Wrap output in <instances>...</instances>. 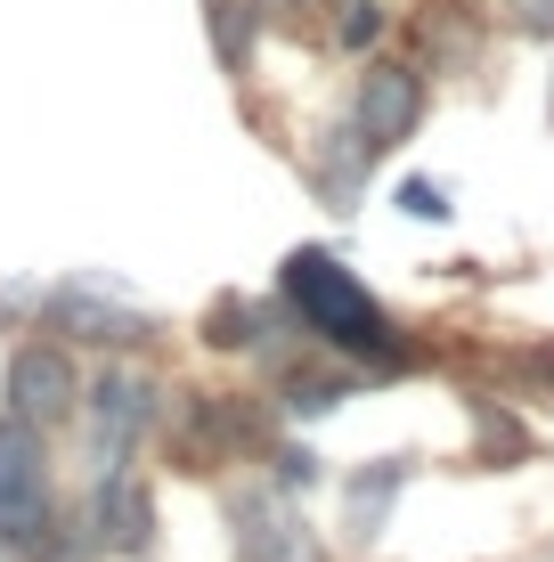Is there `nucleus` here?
Here are the masks:
<instances>
[{
	"label": "nucleus",
	"mask_w": 554,
	"mask_h": 562,
	"mask_svg": "<svg viewBox=\"0 0 554 562\" xmlns=\"http://www.w3.org/2000/svg\"><path fill=\"white\" fill-rule=\"evenodd\" d=\"M278 302H285V318H294L302 335H318V351L368 367L375 383L425 367V351L392 326V310L375 302L368 285H359L351 269L327 254V245H294V254L278 261Z\"/></svg>",
	"instance_id": "1"
},
{
	"label": "nucleus",
	"mask_w": 554,
	"mask_h": 562,
	"mask_svg": "<svg viewBox=\"0 0 554 562\" xmlns=\"http://www.w3.org/2000/svg\"><path fill=\"white\" fill-rule=\"evenodd\" d=\"M163 449L180 473H228L237 457L270 449V416L245 392H180L163 408Z\"/></svg>",
	"instance_id": "2"
},
{
	"label": "nucleus",
	"mask_w": 554,
	"mask_h": 562,
	"mask_svg": "<svg viewBox=\"0 0 554 562\" xmlns=\"http://www.w3.org/2000/svg\"><path fill=\"white\" fill-rule=\"evenodd\" d=\"M42 335H66L74 351H147V342L163 335V318L147 302H131L114 278H57L42 302Z\"/></svg>",
	"instance_id": "3"
},
{
	"label": "nucleus",
	"mask_w": 554,
	"mask_h": 562,
	"mask_svg": "<svg viewBox=\"0 0 554 562\" xmlns=\"http://www.w3.org/2000/svg\"><path fill=\"white\" fill-rule=\"evenodd\" d=\"M221 521H228V554L237 562H335V547L310 530V514H302L270 473L228 481L221 490Z\"/></svg>",
	"instance_id": "4"
},
{
	"label": "nucleus",
	"mask_w": 554,
	"mask_h": 562,
	"mask_svg": "<svg viewBox=\"0 0 554 562\" xmlns=\"http://www.w3.org/2000/svg\"><path fill=\"white\" fill-rule=\"evenodd\" d=\"M57 521V481H49V432L0 416V554L25 562Z\"/></svg>",
	"instance_id": "5"
},
{
	"label": "nucleus",
	"mask_w": 554,
	"mask_h": 562,
	"mask_svg": "<svg viewBox=\"0 0 554 562\" xmlns=\"http://www.w3.org/2000/svg\"><path fill=\"white\" fill-rule=\"evenodd\" d=\"M425 106H432V74L416 66V57H368L359 82H351V114H342V123H351L375 155H392L399 139H416Z\"/></svg>",
	"instance_id": "6"
},
{
	"label": "nucleus",
	"mask_w": 554,
	"mask_h": 562,
	"mask_svg": "<svg viewBox=\"0 0 554 562\" xmlns=\"http://www.w3.org/2000/svg\"><path fill=\"white\" fill-rule=\"evenodd\" d=\"M0 400L9 408L0 416H16V424H33V432H57V424H74L82 416V367H74L66 342H16L9 367H0Z\"/></svg>",
	"instance_id": "7"
},
{
	"label": "nucleus",
	"mask_w": 554,
	"mask_h": 562,
	"mask_svg": "<svg viewBox=\"0 0 554 562\" xmlns=\"http://www.w3.org/2000/svg\"><path fill=\"white\" fill-rule=\"evenodd\" d=\"M82 424H90V440H99V464H131V449L163 424V383L147 375V367L114 359L99 383H82Z\"/></svg>",
	"instance_id": "8"
},
{
	"label": "nucleus",
	"mask_w": 554,
	"mask_h": 562,
	"mask_svg": "<svg viewBox=\"0 0 554 562\" xmlns=\"http://www.w3.org/2000/svg\"><path fill=\"white\" fill-rule=\"evenodd\" d=\"M368 367H351V359H278V375H270V416H294V424H318V416H335L342 400H359L368 392Z\"/></svg>",
	"instance_id": "9"
},
{
	"label": "nucleus",
	"mask_w": 554,
	"mask_h": 562,
	"mask_svg": "<svg viewBox=\"0 0 554 562\" xmlns=\"http://www.w3.org/2000/svg\"><path fill=\"white\" fill-rule=\"evenodd\" d=\"M82 506H90V521H99L106 554H147V547H156V490H147L131 464H99Z\"/></svg>",
	"instance_id": "10"
},
{
	"label": "nucleus",
	"mask_w": 554,
	"mask_h": 562,
	"mask_svg": "<svg viewBox=\"0 0 554 562\" xmlns=\"http://www.w3.org/2000/svg\"><path fill=\"white\" fill-rule=\"evenodd\" d=\"M416 481V457H368V464H351V473L335 481V506H342V547H359L368 554L375 538H384V521L399 506V490Z\"/></svg>",
	"instance_id": "11"
},
{
	"label": "nucleus",
	"mask_w": 554,
	"mask_h": 562,
	"mask_svg": "<svg viewBox=\"0 0 554 562\" xmlns=\"http://www.w3.org/2000/svg\"><path fill=\"white\" fill-rule=\"evenodd\" d=\"M375 164H384V155L359 139L351 123L327 131V139H318V155H310V188H318V204H327V212H359V196H368V180H375Z\"/></svg>",
	"instance_id": "12"
},
{
	"label": "nucleus",
	"mask_w": 554,
	"mask_h": 562,
	"mask_svg": "<svg viewBox=\"0 0 554 562\" xmlns=\"http://www.w3.org/2000/svg\"><path fill=\"white\" fill-rule=\"evenodd\" d=\"M204 9V42H213L221 74L245 82L253 74V49H261V0H196Z\"/></svg>",
	"instance_id": "13"
},
{
	"label": "nucleus",
	"mask_w": 554,
	"mask_h": 562,
	"mask_svg": "<svg viewBox=\"0 0 554 562\" xmlns=\"http://www.w3.org/2000/svg\"><path fill=\"white\" fill-rule=\"evenodd\" d=\"M285 318V302H261V294H213L204 310V351H253L261 335Z\"/></svg>",
	"instance_id": "14"
},
{
	"label": "nucleus",
	"mask_w": 554,
	"mask_h": 562,
	"mask_svg": "<svg viewBox=\"0 0 554 562\" xmlns=\"http://www.w3.org/2000/svg\"><path fill=\"white\" fill-rule=\"evenodd\" d=\"M465 416L482 424V449H473V464H482V473H506L513 457H530L539 449V440H530V424H513L498 400H465Z\"/></svg>",
	"instance_id": "15"
},
{
	"label": "nucleus",
	"mask_w": 554,
	"mask_h": 562,
	"mask_svg": "<svg viewBox=\"0 0 554 562\" xmlns=\"http://www.w3.org/2000/svg\"><path fill=\"white\" fill-rule=\"evenodd\" d=\"M335 49L342 57H368L375 42H384V25H392V9H384V0H335Z\"/></svg>",
	"instance_id": "16"
},
{
	"label": "nucleus",
	"mask_w": 554,
	"mask_h": 562,
	"mask_svg": "<svg viewBox=\"0 0 554 562\" xmlns=\"http://www.w3.org/2000/svg\"><path fill=\"white\" fill-rule=\"evenodd\" d=\"M261 473L278 481L285 497H302V490H318V457L302 449V440H285V449H261Z\"/></svg>",
	"instance_id": "17"
},
{
	"label": "nucleus",
	"mask_w": 554,
	"mask_h": 562,
	"mask_svg": "<svg viewBox=\"0 0 554 562\" xmlns=\"http://www.w3.org/2000/svg\"><path fill=\"white\" fill-rule=\"evenodd\" d=\"M399 212H408V221H449V188L425 180V171H408V180H399Z\"/></svg>",
	"instance_id": "18"
},
{
	"label": "nucleus",
	"mask_w": 554,
	"mask_h": 562,
	"mask_svg": "<svg viewBox=\"0 0 554 562\" xmlns=\"http://www.w3.org/2000/svg\"><path fill=\"white\" fill-rule=\"evenodd\" d=\"M506 33H522V42H554V0H506Z\"/></svg>",
	"instance_id": "19"
},
{
	"label": "nucleus",
	"mask_w": 554,
	"mask_h": 562,
	"mask_svg": "<svg viewBox=\"0 0 554 562\" xmlns=\"http://www.w3.org/2000/svg\"><path fill=\"white\" fill-rule=\"evenodd\" d=\"M327 0H261V25H310Z\"/></svg>",
	"instance_id": "20"
},
{
	"label": "nucleus",
	"mask_w": 554,
	"mask_h": 562,
	"mask_svg": "<svg viewBox=\"0 0 554 562\" xmlns=\"http://www.w3.org/2000/svg\"><path fill=\"white\" fill-rule=\"evenodd\" d=\"M506 367H513V375H539V383H554V342H530V351H513Z\"/></svg>",
	"instance_id": "21"
},
{
	"label": "nucleus",
	"mask_w": 554,
	"mask_h": 562,
	"mask_svg": "<svg viewBox=\"0 0 554 562\" xmlns=\"http://www.w3.org/2000/svg\"><path fill=\"white\" fill-rule=\"evenodd\" d=\"M546 123H554V82H546Z\"/></svg>",
	"instance_id": "22"
}]
</instances>
